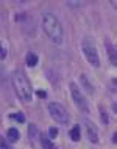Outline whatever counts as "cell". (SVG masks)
Here are the masks:
<instances>
[{"instance_id": "3", "label": "cell", "mask_w": 117, "mask_h": 149, "mask_svg": "<svg viewBox=\"0 0 117 149\" xmlns=\"http://www.w3.org/2000/svg\"><path fill=\"white\" fill-rule=\"evenodd\" d=\"M81 50L86 57V61L94 68L100 66V57H98V50H97L95 41L91 38V36H86V38L81 41Z\"/></svg>"}, {"instance_id": "5", "label": "cell", "mask_w": 117, "mask_h": 149, "mask_svg": "<svg viewBox=\"0 0 117 149\" xmlns=\"http://www.w3.org/2000/svg\"><path fill=\"white\" fill-rule=\"evenodd\" d=\"M69 90H70V96H72V99H74V104H75V105L78 107L81 111H89V105H87V99L84 97L83 91L78 88V85L72 82L70 85H69Z\"/></svg>"}, {"instance_id": "17", "label": "cell", "mask_w": 117, "mask_h": 149, "mask_svg": "<svg viewBox=\"0 0 117 149\" xmlns=\"http://www.w3.org/2000/svg\"><path fill=\"white\" fill-rule=\"evenodd\" d=\"M5 55H6V49H5V46L0 42V58H5Z\"/></svg>"}, {"instance_id": "8", "label": "cell", "mask_w": 117, "mask_h": 149, "mask_svg": "<svg viewBox=\"0 0 117 149\" xmlns=\"http://www.w3.org/2000/svg\"><path fill=\"white\" fill-rule=\"evenodd\" d=\"M80 82L83 83V86H84V90H86L87 93H89V94H94V88H92V85H91V82L89 80H87V77L86 75H80Z\"/></svg>"}, {"instance_id": "15", "label": "cell", "mask_w": 117, "mask_h": 149, "mask_svg": "<svg viewBox=\"0 0 117 149\" xmlns=\"http://www.w3.org/2000/svg\"><path fill=\"white\" fill-rule=\"evenodd\" d=\"M48 135H50V138H56V136H58V129L52 127L50 130H48Z\"/></svg>"}, {"instance_id": "14", "label": "cell", "mask_w": 117, "mask_h": 149, "mask_svg": "<svg viewBox=\"0 0 117 149\" xmlns=\"http://www.w3.org/2000/svg\"><path fill=\"white\" fill-rule=\"evenodd\" d=\"M11 118H14L16 121H19V123H23L25 121V116H23V113H16V115H13Z\"/></svg>"}, {"instance_id": "7", "label": "cell", "mask_w": 117, "mask_h": 149, "mask_svg": "<svg viewBox=\"0 0 117 149\" xmlns=\"http://www.w3.org/2000/svg\"><path fill=\"white\" fill-rule=\"evenodd\" d=\"M6 138H8V141L16 143V141L19 140V130H17V129H14V127L8 129V132H6Z\"/></svg>"}, {"instance_id": "16", "label": "cell", "mask_w": 117, "mask_h": 149, "mask_svg": "<svg viewBox=\"0 0 117 149\" xmlns=\"http://www.w3.org/2000/svg\"><path fill=\"white\" fill-rule=\"evenodd\" d=\"M0 149H10L6 144V138H3V136H0Z\"/></svg>"}, {"instance_id": "11", "label": "cell", "mask_w": 117, "mask_h": 149, "mask_svg": "<svg viewBox=\"0 0 117 149\" xmlns=\"http://www.w3.org/2000/svg\"><path fill=\"white\" fill-rule=\"evenodd\" d=\"M69 136H70L72 140H74V141H78L80 136H81V135H80V127H78V126L72 127V129H70V132H69Z\"/></svg>"}, {"instance_id": "6", "label": "cell", "mask_w": 117, "mask_h": 149, "mask_svg": "<svg viewBox=\"0 0 117 149\" xmlns=\"http://www.w3.org/2000/svg\"><path fill=\"white\" fill-rule=\"evenodd\" d=\"M84 126H86V134H87L89 141L91 143H98L100 138H98V129H97V126L89 119L84 121Z\"/></svg>"}, {"instance_id": "12", "label": "cell", "mask_w": 117, "mask_h": 149, "mask_svg": "<svg viewBox=\"0 0 117 149\" xmlns=\"http://www.w3.org/2000/svg\"><path fill=\"white\" fill-rule=\"evenodd\" d=\"M41 143H42V146H44V149H56L53 144H52V141L47 138V136H42L41 138Z\"/></svg>"}, {"instance_id": "9", "label": "cell", "mask_w": 117, "mask_h": 149, "mask_svg": "<svg viewBox=\"0 0 117 149\" xmlns=\"http://www.w3.org/2000/svg\"><path fill=\"white\" fill-rule=\"evenodd\" d=\"M27 66L28 68H34L36 64H38V55L36 54H33V52H30V54L27 55Z\"/></svg>"}, {"instance_id": "2", "label": "cell", "mask_w": 117, "mask_h": 149, "mask_svg": "<svg viewBox=\"0 0 117 149\" xmlns=\"http://www.w3.org/2000/svg\"><path fill=\"white\" fill-rule=\"evenodd\" d=\"M11 82L17 97H21L23 102H30L33 99V88L23 71H14L11 75Z\"/></svg>"}, {"instance_id": "1", "label": "cell", "mask_w": 117, "mask_h": 149, "mask_svg": "<svg viewBox=\"0 0 117 149\" xmlns=\"http://www.w3.org/2000/svg\"><path fill=\"white\" fill-rule=\"evenodd\" d=\"M42 29L45 31V35L48 36L52 42L55 44H61L64 39V31L61 27V22L52 13H44L42 14Z\"/></svg>"}, {"instance_id": "10", "label": "cell", "mask_w": 117, "mask_h": 149, "mask_svg": "<svg viewBox=\"0 0 117 149\" xmlns=\"http://www.w3.org/2000/svg\"><path fill=\"white\" fill-rule=\"evenodd\" d=\"M106 52L109 54V61H111L112 64H116V63H117V58H116V47L111 46V44H108V46H106Z\"/></svg>"}, {"instance_id": "18", "label": "cell", "mask_w": 117, "mask_h": 149, "mask_svg": "<svg viewBox=\"0 0 117 149\" xmlns=\"http://www.w3.org/2000/svg\"><path fill=\"white\" fill-rule=\"evenodd\" d=\"M102 116H103V121H105V123H108V121H109V118H106V113H105L103 110H102Z\"/></svg>"}, {"instance_id": "4", "label": "cell", "mask_w": 117, "mask_h": 149, "mask_svg": "<svg viewBox=\"0 0 117 149\" xmlns=\"http://www.w3.org/2000/svg\"><path fill=\"white\" fill-rule=\"evenodd\" d=\"M48 113H50L52 119L56 121L58 124H67L69 123V111L66 107L59 102H50L48 104Z\"/></svg>"}, {"instance_id": "13", "label": "cell", "mask_w": 117, "mask_h": 149, "mask_svg": "<svg viewBox=\"0 0 117 149\" xmlns=\"http://www.w3.org/2000/svg\"><path fill=\"white\" fill-rule=\"evenodd\" d=\"M28 134H30L31 140H33V138H38V129H36V126L30 124V127H28Z\"/></svg>"}]
</instances>
